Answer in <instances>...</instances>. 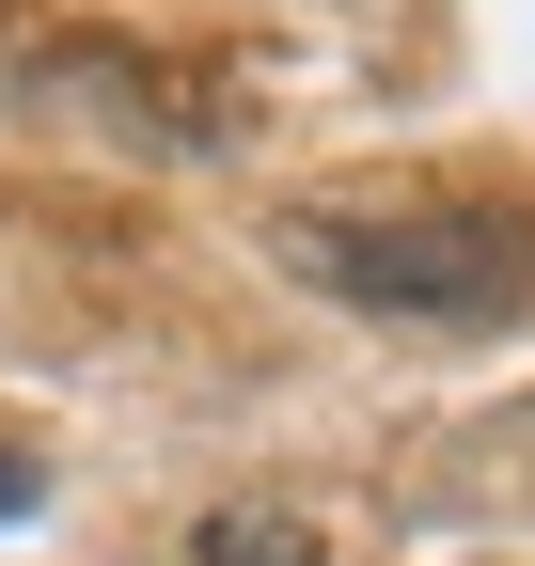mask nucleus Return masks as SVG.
<instances>
[{
    "label": "nucleus",
    "mask_w": 535,
    "mask_h": 566,
    "mask_svg": "<svg viewBox=\"0 0 535 566\" xmlns=\"http://www.w3.org/2000/svg\"><path fill=\"white\" fill-rule=\"evenodd\" d=\"M174 566H331V551H315V520H300V504H221Z\"/></svg>",
    "instance_id": "nucleus-2"
},
{
    "label": "nucleus",
    "mask_w": 535,
    "mask_h": 566,
    "mask_svg": "<svg viewBox=\"0 0 535 566\" xmlns=\"http://www.w3.org/2000/svg\"><path fill=\"white\" fill-rule=\"evenodd\" d=\"M284 268L315 300H347L378 331H504L535 315V221L473 189H363V205H300Z\"/></svg>",
    "instance_id": "nucleus-1"
},
{
    "label": "nucleus",
    "mask_w": 535,
    "mask_h": 566,
    "mask_svg": "<svg viewBox=\"0 0 535 566\" xmlns=\"http://www.w3.org/2000/svg\"><path fill=\"white\" fill-rule=\"evenodd\" d=\"M32 488H48V472H32V457H0V520H17V504H32Z\"/></svg>",
    "instance_id": "nucleus-3"
}]
</instances>
